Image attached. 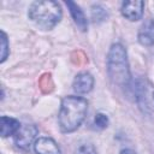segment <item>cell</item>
<instances>
[{
	"instance_id": "9a60e30c",
	"label": "cell",
	"mask_w": 154,
	"mask_h": 154,
	"mask_svg": "<svg viewBox=\"0 0 154 154\" xmlns=\"http://www.w3.org/2000/svg\"><path fill=\"white\" fill-rule=\"evenodd\" d=\"M76 154H97V152L91 143H84L77 148Z\"/></svg>"
},
{
	"instance_id": "ba28073f",
	"label": "cell",
	"mask_w": 154,
	"mask_h": 154,
	"mask_svg": "<svg viewBox=\"0 0 154 154\" xmlns=\"http://www.w3.org/2000/svg\"><path fill=\"white\" fill-rule=\"evenodd\" d=\"M138 42L143 46H153L154 45V20L147 19L138 30Z\"/></svg>"
},
{
	"instance_id": "5bb4252c",
	"label": "cell",
	"mask_w": 154,
	"mask_h": 154,
	"mask_svg": "<svg viewBox=\"0 0 154 154\" xmlns=\"http://www.w3.org/2000/svg\"><path fill=\"white\" fill-rule=\"evenodd\" d=\"M10 51H8V41H7V36L5 34V31H1V59L0 61L4 63L7 59Z\"/></svg>"
},
{
	"instance_id": "9c48e42d",
	"label": "cell",
	"mask_w": 154,
	"mask_h": 154,
	"mask_svg": "<svg viewBox=\"0 0 154 154\" xmlns=\"http://www.w3.org/2000/svg\"><path fill=\"white\" fill-rule=\"evenodd\" d=\"M66 6L69 7V11H70V14L75 22V24L77 25V28L81 30V31H85L87 28H88V22H87V18L84 16V12L81 10V7L72 2V1H66L65 2Z\"/></svg>"
},
{
	"instance_id": "8fae6325",
	"label": "cell",
	"mask_w": 154,
	"mask_h": 154,
	"mask_svg": "<svg viewBox=\"0 0 154 154\" xmlns=\"http://www.w3.org/2000/svg\"><path fill=\"white\" fill-rule=\"evenodd\" d=\"M38 87H40L41 91L45 93V94L51 93L53 90L54 84H53V81H52V77H51L49 73H43L40 77V79H38Z\"/></svg>"
},
{
	"instance_id": "7a4b0ae2",
	"label": "cell",
	"mask_w": 154,
	"mask_h": 154,
	"mask_svg": "<svg viewBox=\"0 0 154 154\" xmlns=\"http://www.w3.org/2000/svg\"><path fill=\"white\" fill-rule=\"evenodd\" d=\"M107 73L111 82L120 88H128L131 82V73L126 51L123 45L111 46L107 55Z\"/></svg>"
},
{
	"instance_id": "4fadbf2b",
	"label": "cell",
	"mask_w": 154,
	"mask_h": 154,
	"mask_svg": "<svg viewBox=\"0 0 154 154\" xmlns=\"http://www.w3.org/2000/svg\"><path fill=\"white\" fill-rule=\"evenodd\" d=\"M94 125L100 130L106 129L108 126V117L105 113H96V116L94 117Z\"/></svg>"
},
{
	"instance_id": "7c38bea8",
	"label": "cell",
	"mask_w": 154,
	"mask_h": 154,
	"mask_svg": "<svg viewBox=\"0 0 154 154\" xmlns=\"http://www.w3.org/2000/svg\"><path fill=\"white\" fill-rule=\"evenodd\" d=\"M107 11L102 7V6H100V5H94L93 7H91V18H93V20L94 22H97V23H100V22H103L106 18H107Z\"/></svg>"
},
{
	"instance_id": "6da1fadb",
	"label": "cell",
	"mask_w": 154,
	"mask_h": 154,
	"mask_svg": "<svg viewBox=\"0 0 154 154\" xmlns=\"http://www.w3.org/2000/svg\"><path fill=\"white\" fill-rule=\"evenodd\" d=\"M88 102L81 96H65L59 112V126L65 134L76 131L85 118Z\"/></svg>"
},
{
	"instance_id": "277c9868",
	"label": "cell",
	"mask_w": 154,
	"mask_h": 154,
	"mask_svg": "<svg viewBox=\"0 0 154 154\" xmlns=\"http://www.w3.org/2000/svg\"><path fill=\"white\" fill-rule=\"evenodd\" d=\"M144 10V2L141 0H131V1H124L120 7V12L123 17L126 19L135 22L142 18Z\"/></svg>"
},
{
	"instance_id": "8992f818",
	"label": "cell",
	"mask_w": 154,
	"mask_h": 154,
	"mask_svg": "<svg viewBox=\"0 0 154 154\" xmlns=\"http://www.w3.org/2000/svg\"><path fill=\"white\" fill-rule=\"evenodd\" d=\"M36 154H61L57 142L51 137H38L34 143Z\"/></svg>"
},
{
	"instance_id": "5b68a950",
	"label": "cell",
	"mask_w": 154,
	"mask_h": 154,
	"mask_svg": "<svg viewBox=\"0 0 154 154\" xmlns=\"http://www.w3.org/2000/svg\"><path fill=\"white\" fill-rule=\"evenodd\" d=\"M37 135V128L32 124H24L14 135V142L19 148H28L35 136Z\"/></svg>"
},
{
	"instance_id": "3957f363",
	"label": "cell",
	"mask_w": 154,
	"mask_h": 154,
	"mask_svg": "<svg viewBox=\"0 0 154 154\" xmlns=\"http://www.w3.org/2000/svg\"><path fill=\"white\" fill-rule=\"evenodd\" d=\"M28 16L36 25L45 30H49L60 22L63 13L58 2L45 0L32 2L29 7Z\"/></svg>"
},
{
	"instance_id": "52a82bcc",
	"label": "cell",
	"mask_w": 154,
	"mask_h": 154,
	"mask_svg": "<svg viewBox=\"0 0 154 154\" xmlns=\"http://www.w3.org/2000/svg\"><path fill=\"white\" fill-rule=\"evenodd\" d=\"M94 85V78L88 72H81L78 73L72 83V88L77 94H87L93 89Z\"/></svg>"
},
{
	"instance_id": "30bf717a",
	"label": "cell",
	"mask_w": 154,
	"mask_h": 154,
	"mask_svg": "<svg viewBox=\"0 0 154 154\" xmlns=\"http://www.w3.org/2000/svg\"><path fill=\"white\" fill-rule=\"evenodd\" d=\"M20 123L11 117H6L2 116L1 117V136L2 137H7L11 135H16L17 131L20 129Z\"/></svg>"
},
{
	"instance_id": "ac0fdd59",
	"label": "cell",
	"mask_w": 154,
	"mask_h": 154,
	"mask_svg": "<svg viewBox=\"0 0 154 154\" xmlns=\"http://www.w3.org/2000/svg\"><path fill=\"white\" fill-rule=\"evenodd\" d=\"M153 96H154V95H153Z\"/></svg>"
},
{
	"instance_id": "e0dca14e",
	"label": "cell",
	"mask_w": 154,
	"mask_h": 154,
	"mask_svg": "<svg viewBox=\"0 0 154 154\" xmlns=\"http://www.w3.org/2000/svg\"><path fill=\"white\" fill-rule=\"evenodd\" d=\"M119 154H137V153H136L135 150L130 149V148H125V149H122Z\"/></svg>"
},
{
	"instance_id": "2e32d148",
	"label": "cell",
	"mask_w": 154,
	"mask_h": 154,
	"mask_svg": "<svg viewBox=\"0 0 154 154\" xmlns=\"http://www.w3.org/2000/svg\"><path fill=\"white\" fill-rule=\"evenodd\" d=\"M71 57H72V61L75 64H77V65H82V64H84L87 61V58L82 52H75Z\"/></svg>"
}]
</instances>
